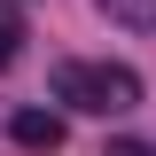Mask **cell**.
Returning <instances> with one entry per match:
<instances>
[{"label":"cell","instance_id":"1","mask_svg":"<svg viewBox=\"0 0 156 156\" xmlns=\"http://www.w3.org/2000/svg\"><path fill=\"white\" fill-rule=\"evenodd\" d=\"M55 101H70L78 117H125V109H140V70L133 62H62Z\"/></svg>","mask_w":156,"mask_h":156},{"label":"cell","instance_id":"2","mask_svg":"<svg viewBox=\"0 0 156 156\" xmlns=\"http://www.w3.org/2000/svg\"><path fill=\"white\" fill-rule=\"evenodd\" d=\"M8 133H16V148L55 156V148H62V117H55V109H16V117H8Z\"/></svg>","mask_w":156,"mask_h":156},{"label":"cell","instance_id":"3","mask_svg":"<svg viewBox=\"0 0 156 156\" xmlns=\"http://www.w3.org/2000/svg\"><path fill=\"white\" fill-rule=\"evenodd\" d=\"M109 8V23H125V31H156V0H101Z\"/></svg>","mask_w":156,"mask_h":156},{"label":"cell","instance_id":"4","mask_svg":"<svg viewBox=\"0 0 156 156\" xmlns=\"http://www.w3.org/2000/svg\"><path fill=\"white\" fill-rule=\"evenodd\" d=\"M23 55V16H16V0H0V70Z\"/></svg>","mask_w":156,"mask_h":156},{"label":"cell","instance_id":"5","mask_svg":"<svg viewBox=\"0 0 156 156\" xmlns=\"http://www.w3.org/2000/svg\"><path fill=\"white\" fill-rule=\"evenodd\" d=\"M101 156H156V148H148V140H109Z\"/></svg>","mask_w":156,"mask_h":156}]
</instances>
